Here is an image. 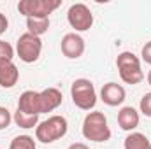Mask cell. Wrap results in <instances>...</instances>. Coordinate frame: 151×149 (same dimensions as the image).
I'll return each instance as SVG.
<instances>
[{"instance_id":"5bb4252c","label":"cell","mask_w":151,"mask_h":149,"mask_svg":"<svg viewBox=\"0 0 151 149\" xmlns=\"http://www.w3.org/2000/svg\"><path fill=\"white\" fill-rule=\"evenodd\" d=\"M123 146H125V149H151V142L144 133L132 132L125 137Z\"/></svg>"},{"instance_id":"8fae6325","label":"cell","mask_w":151,"mask_h":149,"mask_svg":"<svg viewBox=\"0 0 151 149\" xmlns=\"http://www.w3.org/2000/svg\"><path fill=\"white\" fill-rule=\"evenodd\" d=\"M40 97V114L42 112H53L55 109H58L62 105V91L56 88H46L39 93Z\"/></svg>"},{"instance_id":"ac0fdd59","label":"cell","mask_w":151,"mask_h":149,"mask_svg":"<svg viewBox=\"0 0 151 149\" xmlns=\"http://www.w3.org/2000/svg\"><path fill=\"white\" fill-rule=\"evenodd\" d=\"M14 58V49L9 42L5 40H0V60H11L12 62Z\"/></svg>"},{"instance_id":"9c48e42d","label":"cell","mask_w":151,"mask_h":149,"mask_svg":"<svg viewBox=\"0 0 151 149\" xmlns=\"http://www.w3.org/2000/svg\"><path fill=\"white\" fill-rule=\"evenodd\" d=\"M125 97H127L125 88H123L121 84H118V82H107V84H104L102 90H100V98H102V102H104L106 105H109V107L121 105V104L125 102Z\"/></svg>"},{"instance_id":"7c38bea8","label":"cell","mask_w":151,"mask_h":149,"mask_svg":"<svg viewBox=\"0 0 151 149\" xmlns=\"http://www.w3.org/2000/svg\"><path fill=\"white\" fill-rule=\"evenodd\" d=\"M19 79V70L11 60H0V86L12 88Z\"/></svg>"},{"instance_id":"44dd1931","label":"cell","mask_w":151,"mask_h":149,"mask_svg":"<svg viewBox=\"0 0 151 149\" xmlns=\"http://www.w3.org/2000/svg\"><path fill=\"white\" fill-rule=\"evenodd\" d=\"M141 56H142V60H144L148 65H151V40H150V42H146V44L142 46Z\"/></svg>"},{"instance_id":"277c9868","label":"cell","mask_w":151,"mask_h":149,"mask_svg":"<svg viewBox=\"0 0 151 149\" xmlns=\"http://www.w3.org/2000/svg\"><path fill=\"white\" fill-rule=\"evenodd\" d=\"M70 97L81 111H91L97 104V91L90 79H76L70 86Z\"/></svg>"},{"instance_id":"d6986e66","label":"cell","mask_w":151,"mask_h":149,"mask_svg":"<svg viewBox=\"0 0 151 149\" xmlns=\"http://www.w3.org/2000/svg\"><path fill=\"white\" fill-rule=\"evenodd\" d=\"M139 109H141V112H142L146 117H151V93H146V95L141 98Z\"/></svg>"},{"instance_id":"52a82bcc","label":"cell","mask_w":151,"mask_h":149,"mask_svg":"<svg viewBox=\"0 0 151 149\" xmlns=\"http://www.w3.org/2000/svg\"><path fill=\"white\" fill-rule=\"evenodd\" d=\"M67 19L76 32H86L93 25V14L90 7L84 4H72L67 12Z\"/></svg>"},{"instance_id":"ffe728a7","label":"cell","mask_w":151,"mask_h":149,"mask_svg":"<svg viewBox=\"0 0 151 149\" xmlns=\"http://www.w3.org/2000/svg\"><path fill=\"white\" fill-rule=\"evenodd\" d=\"M11 121H12V116H11L9 109L7 107H0V132L5 130L11 125Z\"/></svg>"},{"instance_id":"5b68a950","label":"cell","mask_w":151,"mask_h":149,"mask_svg":"<svg viewBox=\"0 0 151 149\" xmlns=\"http://www.w3.org/2000/svg\"><path fill=\"white\" fill-rule=\"evenodd\" d=\"M62 5V0H21L18 4L19 14L35 19H46L53 11H56Z\"/></svg>"},{"instance_id":"cb8c5ba5","label":"cell","mask_w":151,"mask_h":149,"mask_svg":"<svg viewBox=\"0 0 151 149\" xmlns=\"http://www.w3.org/2000/svg\"><path fill=\"white\" fill-rule=\"evenodd\" d=\"M148 84H150V86H151V70H150V72H148Z\"/></svg>"},{"instance_id":"4fadbf2b","label":"cell","mask_w":151,"mask_h":149,"mask_svg":"<svg viewBox=\"0 0 151 149\" xmlns=\"http://www.w3.org/2000/svg\"><path fill=\"white\" fill-rule=\"evenodd\" d=\"M139 112L135 111L134 107H123L121 111L118 112V125L121 130L125 132H132L139 126Z\"/></svg>"},{"instance_id":"2e32d148","label":"cell","mask_w":151,"mask_h":149,"mask_svg":"<svg viewBox=\"0 0 151 149\" xmlns=\"http://www.w3.org/2000/svg\"><path fill=\"white\" fill-rule=\"evenodd\" d=\"M12 121H14L19 128H25V130L34 128V126L37 128L39 116H30V114H25V112H21V111H16L14 116H12Z\"/></svg>"},{"instance_id":"7402d4cb","label":"cell","mask_w":151,"mask_h":149,"mask_svg":"<svg viewBox=\"0 0 151 149\" xmlns=\"http://www.w3.org/2000/svg\"><path fill=\"white\" fill-rule=\"evenodd\" d=\"M7 27H9V21H7V18L0 12V35H2V34H5Z\"/></svg>"},{"instance_id":"30bf717a","label":"cell","mask_w":151,"mask_h":149,"mask_svg":"<svg viewBox=\"0 0 151 149\" xmlns=\"http://www.w3.org/2000/svg\"><path fill=\"white\" fill-rule=\"evenodd\" d=\"M18 111L30 114V116H39L40 114V97L39 91L34 90H27L21 93L19 100H18Z\"/></svg>"},{"instance_id":"9a60e30c","label":"cell","mask_w":151,"mask_h":149,"mask_svg":"<svg viewBox=\"0 0 151 149\" xmlns=\"http://www.w3.org/2000/svg\"><path fill=\"white\" fill-rule=\"evenodd\" d=\"M27 28H28V34L40 37L42 34H46L49 30V18L46 19H35V18H28L27 19Z\"/></svg>"},{"instance_id":"603a6c76","label":"cell","mask_w":151,"mask_h":149,"mask_svg":"<svg viewBox=\"0 0 151 149\" xmlns=\"http://www.w3.org/2000/svg\"><path fill=\"white\" fill-rule=\"evenodd\" d=\"M67 149H90L86 144H83V142H74V144H70Z\"/></svg>"},{"instance_id":"3957f363","label":"cell","mask_w":151,"mask_h":149,"mask_svg":"<svg viewBox=\"0 0 151 149\" xmlns=\"http://www.w3.org/2000/svg\"><path fill=\"white\" fill-rule=\"evenodd\" d=\"M69 130V123L63 116H51L46 121L39 123L35 128V137L42 144H51L62 137H65Z\"/></svg>"},{"instance_id":"7a4b0ae2","label":"cell","mask_w":151,"mask_h":149,"mask_svg":"<svg viewBox=\"0 0 151 149\" xmlns=\"http://www.w3.org/2000/svg\"><path fill=\"white\" fill-rule=\"evenodd\" d=\"M116 65L119 70V77L123 82L127 84H139L144 81V72L141 69V60L130 53V51H123L118 54L116 58Z\"/></svg>"},{"instance_id":"8992f818","label":"cell","mask_w":151,"mask_h":149,"mask_svg":"<svg viewBox=\"0 0 151 149\" xmlns=\"http://www.w3.org/2000/svg\"><path fill=\"white\" fill-rule=\"evenodd\" d=\"M40 51H42V40H40V37H35V35H32L28 32L19 35L18 44H16V53H18L21 62H25V63L37 62L39 56H40Z\"/></svg>"},{"instance_id":"ba28073f","label":"cell","mask_w":151,"mask_h":149,"mask_svg":"<svg viewBox=\"0 0 151 149\" xmlns=\"http://www.w3.org/2000/svg\"><path fill=\"white\" fill-rule=\"evenodd\" d=\"M62 53L70 60L81 58L83 53H84V39L76 32L65 34L63 39H62Z\"/></svg>"},{"instance_id":"6da1fadb","label":"cell","mask_w":151,"mask_h":149,"mask_svg":"<svg viewBox=\"0 0 151 149\" xmlns=\"http://www.w3.org/2000/svg\"><path fill=\"white\" fill-rule=\"evenodd\" d=\"M83 137L93 142H107L111 139V128L104 112H88L83 121Z\"/></svg>"},{"instance_id":"e0dca14e","label":"cell","mask_w":151,"mask_h":149,"mask_svg":"<svg viewBox=\"0 0 151 149\" xmlns=\"http://www.w3.org/2000/svg\"><path fill=\"white\" fill-rule=\"evenodd\" d=\"M9 149H35V140L30 135H18L11 140Z\"/></svg>"}]
</instances>
